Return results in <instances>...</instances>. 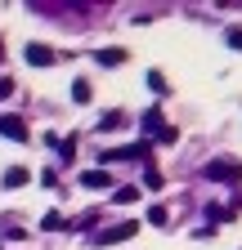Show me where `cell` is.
Returning <instances> with one entry per match:
<instances>
[{
  "label": "cell",
  "instance_id": "obj_1",
  "mask_svg": "<svg viewBox=\"0 0 242 250\" xmlns=\"http://www.w3.org/2000/svg\"><path fill=\"white\" fill-rule=\"evenodd\" d=\"M153 152V143L148 139H139V143H126V147H108V152H99V161L108 166V161H135V156H148Z\"/></svg>",
  "mask_w": 242,
  "mask_h": 250
},
{
  "label": "cell",
  "instance_id": "obj_2",
  "mask_svg": "<svg viewBox=\"0 0 242 250\" xmlns=\"http://www.w3.org/2000/svg\"><path fill=\"white\" fill-rule=\"evenodd\" d=\"M0 134H5V139H14V143H27V139H32V130H27V121L23 116H0Z\"/></svg>",
  "mask_w": 242,
  "mask_h": 250
},
{
  "label": "cell",
  "instance_id": "obj_3",
  "mask_svg": "<svg viewBox=\"0 0 242 250\" xmlns=\"http://www.w3.org/2000/svg\"><path fill=\"white\" fill-rule=\"evenodd\" d=\"M135 219H130V224H112V228H103V232H95V241L99 246H117V241H126V237H135Z\"/></svg>",
  "mask_w": 242,
  "mask_h": 250
},
{
  "label": "cell",
  "instance_id": "obj_4",
  "mask_svg": "<svg viewBox=\"0 0 242 250\" xmlns=\"http://www.w3.org/2000/svg\"><path fill=\"white\" fill-rule=\"evenodd\" d=\"M206 179L233 183V179H242V166H238V161H211V166H206Z\"/></svg>",
  "mask_w": 242,
  "mask_h": 250
},
{
  "label": "cell",
  "instance_id": "obj_5",
  "mask_svg": "<svg viewBox=\"0 0 242 250\" xmlns=\"http://www.w3.org/2000/svg\"><path fill=\"white\" fill-rule=\"evenodd\" d=\"M23 58L32 62V67H49V62H54L58 54H54L49 45H27V49H23Z\"/></svg>",
  "mask_w": 242,
  "mask_h": 250
},
{
  "label": "cell",
  "instance_id": "obj_6",
  "mask_svg": "<svg viewBox=\"0 0 242 250\" xmlns=\"http://www.w3.org/2000/svg\"><path fill=\"white\" fill-rule=\"evenodd\" d=\"M81 188H95V192H99V188H112V179H108V170L99 166V170H85V174H81Z\"/></svg>",
  "mask_w": 242,
  "mask_h": 250
},
{
  "label": "cell",
  "instance_id": "obj_7",
  "mask_svg": "<svg viewBox=\"0 0 242 250\" xmlns=\"http://www.w3.org/2000/svg\"><path fill=\"white\" fill-rule=\"evenodd\" d=\"M0 183H5V188H23V183H32V174H27V166H9Z\"/></svg>",
  "mask_w": 242,
  "mask_h": 250
},
{
  "label": "cell",
  "instance_id": "obj_8",
  "mask_svg": "<svg viewBox=\"0 0 242 250\" xmlns=\"http://www.w3.org/2000/svg\"><path fill=\"white\" fill-rule=\"evenodd\" d=\"M95 58L103 62V67H121V62H126V49H99Z\"/></svg>",
  "mask_w": 242,
  "mask_h": 250
},
{
  "label": "cell",
  "instance_id": "obj_9",
  "mask_svg": "<svg viewBox=\"0 0 242 250\" xmlns=\"http://www.w3.org/2000/svg\"><path fill=\"white\" fill-rule=\"evenodd\" d=\"M144 130H153V134L166 130V125H162V107H148V112H144Z\"/></svg>",
  "mask_w": 242,
  "mask_h": 250
},
{
  "label": "cell",
  "instance_id": "obj_10",
  "mask_svg": "<svg viewBox=\"0 0 242 250\" xmlns=\"http://www.w3.org/2000/svg\"><path fill=\"white\" fill-rule=\"evenodd\" d=\"M90 94H95V89H90V81H76V85H72V103H90Z\"/></svg>",
  "mask_w": 242,
  "mask_h": 250
},
{
  "label": "cell",
  "instance_id": "obj_11",
  "mask_svg": "<svg viewBox=\"0 0 242 250\" xmlns=\"http://www.w3.org/2000/svg\"><path fill=\"white\" fill-rule=\"evenodd\" d=\"M117 125H126V116H121V112H108V116L99 121V130H117Z\"/></svg>",
  "mask_w": 242,
  "mask_h": 250
},
{
  "label": "cell",
  "instance_id": "obj_12",
  "mask_svg": "<svg viewBox=\"0 0 242 250\" xmlns=\"http://www.w3.org/2000/svg\"><path fill=\"white\" fill-rule=\"evenodd\" d=\"M148 85H153V94H166L170 85H166V76L162 72H148Z\"/></svg>",
  "mask_w": 242,
  "mask_h": 250
},
{
  "label": "cell",
  "instance_id": "obj_13",
  "mask_svg": "<svg viewBox=\"0 0 242 250\" xmlns=\"http://www.w3.org/2000/svg\"><path fill=\"white\" fill-rule=\"evenodd\" d=\"M41 228H49V232H58V228H63V214H58V210H49V214H45V224H41Z\"/></svg>",
  "mask_w": 242,
  "mask_h": 250
},
{
  "label": "cell",
  "instance_id": "obj_14",
  "mask_svg": "<svg viewBox=\"0 0 242 250\" xmlns=\"http://www.w3.org/2000/svg\"><path fill=\"white\" fill-rule=\"evenodd\" d=\"M135 197H139V188H117V201H121V206H130Z\"/></svg>",
  "mask_w": 242,
  "mask_h": 250
},
{
  "label": "cell",
  "instance_id": "obj_15",
  "mask_svg": "<svg viewBox=\"0 0 242 250\" xmlns=\"http://www.w3.org/2000/svg\"><path fill=\"white\" fill-rule=\"evenodd\" d=\"M148 224H166V210L162 206H148Z\"/></svg>",
  "mask_w": 242,
  "mask_h": 250
},
{
  "label": "cell",
  "instance_id": "obj_16",
  "mask_svg": "<svg viewBox=\"0 0 242 250\" xmlns=\"http://www.w3.org/2000/svg\"><path fill=\"white\" fill-rule=\"evenodd\" d=\"M229 45H233V49H242V27H229Z\"/></svg>",
  "mask_w": 242,
  "mask_h": 250
},
{
  "label": "cell",
  "instance_id": "obj_17",
  "mask_svg": "<svg viewBox=\"0 0 242 250\" xmlns=\"http://www.w3.org/2000/svg\"><path fill=\"white\" fill-rule=\"evenodd\" d=\"M9 94H14V81H9V76H0V99H9Z\"/></svg>",
  "mask_w": 242,
  "mask_h": 250
}]
</instances>
